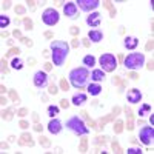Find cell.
Masks as SVG:
<instances>
[{
  "label": "cell",
  "instance_id": "1",
  "mask_svg": "<svg viewBox=\"0 0 154 154\" xmlns=\"http://www.w3.org/2000/svg\"><path fill=\"white\" fill-rule=\"evenodd\" d=\"M70 83L77 89H85L89 83V71L88 68L80 66V68H74V70L70 71Z\"/></svg>",
  "mask_w": 154,
  "mask_h": 154
},
{
  "label": "cell",
  "instance_id": "2",
  "mask_svg": "<svg viewBox=\"0 0 154 154\" xmlns=\"http://www.w3.org/2000/svg\"><path fill=\"white\" fill-rule=\"evenodd\" d=\"M68 52H70V45L63 40H54L51 42V56H52V63L56 66H62L65 63Z\"/></svg>",
  "mask_w": 154,
  "mask_h": 154
},
{
  "label": "cell",
  "instance_id": "3",
  "mask_svg": "<svg viewBox=\"0 0 154 154\" xmlns=\"http://www.w3.org/2000/svg\"><path fill=\"white\" fill-rule=\"evenodd\" d=\"M65 126L70 131H72L76 136H87L89 133V129L85 126V122L80 119V117H77V116L70 117V119L65 122Z\"/></svg>",
  "mask_w": 154,
  "mask_h": 154
},
{
  "label": "cell",
  "instance_id": "4",
  "mask_svg": "<svg viewBox=\"0 0 154 154\" xmlns=\"http://www.w3.org/2000/svg\"><path fill=\"white\" fill-rule=\"evenodd\" d=\"M143 63H145V56L142 52H131L129 56H126V59H123V65L129 71H136L139 68H142Z\"/></svg>",
  "mask_w": 154,
  "mask_h": 154
},
{
  "label": "cell",
  "instance_id": "5",
  "mask_svg": "<svg viewBox=\"0 0 154 154\" xmlns=\"http://www.w3.org/2000/svg\"><path fill=\"white\" fill-rule=\"evenodd\" d=\"M99 63H100L102 70L105 72H112L117 68V59L112 56V54H110V52L102 54L100 59H99Z\"/></svg>",
  "mask_w": 154,
  "mask_h": 154
},
{
  "label": "cell",
  "instance_id": "6",
  "mask_svg": "<svg viewBox=\"0 0 154 154\" xmlns=\"http://www.w3.org/2000/svg\"><path fill=\"white\" fill-rule=\"evenodd\" d=\"M59 19H60V16H59V11L54 10V8H46V10L43 11L42 14V20L43 23L46 26H54L59 23Z\"/></svg>",
  "mask_w": 154,
  "mask_h": 154
},
{
  "label": "cell",
  "instance_id": "7",
  "mask_svg": "<svg viewBox=\"0 0 154 154\" xmlns=\"http://www.w3.org/2000/svg\"><path fill=\"white\" fill-rule=\"evenodd\" d=\"M139 139L143 145L149 147V145L153 143V139H154V128L153 126H143L139 133Z\"/></svg>",
  "mask_w": 154,
  "mask_h": 154
},
{
  "label": "cell",
  "instance_id": "8",
  "mask_svg": "<svg viewBox=\"0 0 154 154\" xmlns=\"http://www.w3.org/2000/svg\"><path fill=\"white\" fill-rule=\"evenodd\" d=\"M33 83H34L35 88H40V89L46 88L48 87V76H46V72H45V71H37L34 74Z\"/></svg>",
  "mask_w": 154,
  "mask_h": 154
},
{
  "label": "cell",
  "instance_id": "9",
  "mask_svg": "<svg viewBox=\"0 0 154 154\" xmlns=\"http://www.w3.org/2000/svg\"><path fill=\"white\" fill-rule=\"evenodd\" d=\"M77 5H79V8L82 11L89 12V11L96 10V8L100 5V2H99V0H77Z\"/></svg>",
  "mask_w": 154,
  "mask_h": 154
},
{
  "label": "cell",
  "instance_id": "10",
  "mask_svg": "<svg viewBox=\"0 0 154 154\" xmlns=\"http://www.w3.org/2000/svg\"><path fill=\"white\" fill-rule=\"evenodd\" d=\"M63 12H65V16L68 19H77L79 17V12H77V5L74 2H68L65 3V6H63Z\"/></svg>",
  "mask_w": 154,
  "mask_h": 154
},
{
  "label": "cell",
  "instance_id": "11",
  "mask_svg": "<svg viewBox=\"0 0 154 154\" xmlns=\"http://www.w3.org/2000/svg\"><path fill=\"white\" fill-rule=\"evenodd\" d=\"M119 112H120V106H114V108H112V112H111V114H108V116H105V117H102V119L99 120L97 126H99V128H103V126H105L106 123H110V122L114 120V117L119 116Z\"/></svg>",
  "mask_w": 154,
  "mask_h": 154
},
{
  "label": "cell",
  "instance_id": "12",
  "mask_svg": "<svg viewBox=\"0 0 154 154\" xmlns=\"http://www.w3.org/2000/svg\"><path fill=\"white\" fill-rule=\"evenodd\" d=\"M102 14H99V12H91L88 17H87V23L91 26V28H99V25H100V22H102Z\"/></svg>",
  "mask_w": 154,
  "mask_h": 154
},
{
  "label": "cell",
  "instance_id": "13",
  "mask_svg": "<svg viewBox=\"0 0 154 154\" xmlns=\"http://www.w3.org/2000/svg\"><path fill=\"white\" fill-rule=\"evenodd\" d=\"M126 97H128V102H131V103H139L142 100V93L137 88H134V89H129Z\"/></svg>",
  "mask_w": 154,
  "mask_h": 154
},
{
  "label": "cell",
  "instance_id": "14",
  "mask_svg": "<svg viewBox=\"0 0 154 154\" xmlns=\"http://www.w3.org/2000/svg\"><path fill=\"white\" fill-rule=\"evenodd\" d=\"M62 128H63V126H62V122L59 120V119H52V120L48 123V131H49L51 134H59V133L62 131Z\"/></svg>",
  "mask_w": 154,
  "mask_h": 154
},
{
  "label": "cell",
  "instance_id": "15",
  "mask_svg": "<svg viewBox=\"0 0 154 154\" xmlns=\"http://www.w3.org/2000/svg\"><path fill=\"white\" fill-rule=\"evenodd\" d=\"M125 114H126V129L128 131H133L134 129V114H133V110L131 108H125Z\"/></svg>",
  "mask_w": 154,
  "mask_h": 154
},
{
  "label": "cell",
  "instance_id": "16",
  "mask_svg": "<svg viewBox=\"0 0 154 154\" xmlns=\"http://www.w3.org/2000/svg\"><path fill=\"white\" fill-rule=\"evenodd\" d=\"M88 39L91 40V42H94V43H99L103 39V33L100 29H91L89 34H88Z\"/></svg>",
  "mask_w": 154,
  "mask_h": 154
},
{
  "label": "cell",
  "instance_id": "17",
  "mask_svg": "<svg viewBox=\"0 0 154 154\" xmlns=\"http://www.w3.org/2000/svg\"><path fill=\"white\" fill-rule=\"evenodd\" d=\"M123 45H125L126 49H136L139 45V39L137 37H125Z\"/></svg>",
  "mask_w": 154,
  "mask_h": 154
},
{
  "label": "cell",
  "instance_id": "18",
  "mask_svg": "<svg viewBox=\"0 0 154 154\" xmlns=\"http://www.w3.org/2000/svg\"><path fill=\"white\" fill-rule=\"evenodd\" d=\"M19 145H22V147H26V145H28V147H34V140L28 133H23L20 140H19Z\"/></svg>",
  "mask_w": 154,
  "mask_h": 154
},
{
  "label": "cell",
  "instance_id": "19",
  "mask_svg": "<svg viewBox=\"0 0 154 154\" xmlns=\"http://www.w3.org/2000/svg\"><path fill=\"white\" fill-rule=\"evenodd\" d=\"M87 89H88L89 96H99V94L102 93V87L99 83H89L87 87Z\"/></svg>",
  "mask_w": 154,
  "mask_h": 154
},
{
  "label": "cell",
  "instance_id": "20",
  "mask_svg": "<svg viewBox=\"0 0 154 154\" xmlns=\"http://www.w3.org/2000/svg\"><path fill=\"white\" fill-rule=\"evenodd\" d=\"M91 79L94 80V82H103L105 80V71L102 70H94L91 72Z\"/></svg>",
  "mask_w": 154,
  "mask_h": 154
},
{
  "label": "cell",
  "instance_id": "21",
  "mask_svg": "<svg viewBox=\"0 0 154 154\" xmlns=\"http://www.w3.org/2000/svg\"><path fill=\"white\" fill-rule=\"evenodd\" d=\"M87 102V96L85 94H74L72 96V105H76V106H80V105H83V103Z\"/></svg>",
  "mask_w": 154,
  "mask_h": 154
},
{
  "label": "cell",
  "instance_id": "22",
  "mask_svg": "<svg viewBox=\"0 0 154 154\" xmlns=\"http://www.w3.org/2000/svg\"><path fill=\"white\" fill-rule=\"evenodd\" d=\"M82 62H83L85 68H93L94 65H96V57L94 56H85Z\"/></svg>",
  "mask_w": 154,
  "mask_h": 154
},
{
  "label": "cell",
  "instance_id": "23",
  "mask_svg": "<svg viewBox=\"0 0 154 154\" xmlns=\"http://www.w3.org/2000/svg\"><path fill=\"white\" fill-rule=\"evenodd\" d=\"M12 117H14V110L12 108H8V110H5V111H2V119L3 120H12Z\"/></svg>",
  "mask_w": 154,
  "mask_h": 154
},
{
  "label": "cell",
  "instance_id": "24",
  "mask_svg": "<svg viewBox=\"0 0 154 154\" xmlns=\"http://www.w3.org/2000/svg\"><path fill=\"white\" fill-rule=\"evenodd\" d=\"M11 68L12 70H22L23 68V60L22 59H12V62H11Z\"/></svg>",
  "mask_w": 154,
  "mask_h": 154
},
{
  "label": "cell",
  "instance_id": "25",
  "mask_svg": "<svg viewBox=\"0 0 154 154\" xmlns=\"http://www.w3.org/2000/svg\"><path fill=\"white\" fill-rule=\"evenodd\" d=\"M103 6H105L106 10L110 11V17H112V19H114L116 14H117V11H116V8L112 6V3H111V2H103Z\"/></svg>",
  "mask_w": 154,
  "mask_h": 154
},
{
  "label": "cell",
  "instance_id": "26",
  "mask_svg": "<svg viewBox=\"0 0 154 154\" xmlns=\"http://www.w3.org/2000/svg\"><path fill=\"white\" fill-rule=\"evenodd\" d=\"M151 111V105H148V103H143L142 106H140V110H139V116L142 117L145 114H148V112Z\"/></svg>",
  "mask_w": 154,
  "mask_h": 154
},
{
  "label": "cell",
  "instance_id": "27",
  "mask_svg": "<svg viewBox=\"0 0 154 154\" xmlns=\"http://www.w3.org/2000/svg\"><path fill=\"white\" fill-rule=\"evenodd\" d=\"M112 129H114V134H120L122 131H123V122L122 120H117L114 126H112Z\"/></svg>",
  "mask_w": 154,
  "mask_h": 154
},
{
  "label": "cell",
  "instance_id": "28",
  "mask_svg": "<svg viewBox=\"0 0 154 154\" xmlns=\"http://www.w3.org/2000/svg\"><path fill=\"white\" fill-rule=\"evenodd\" d=\"M112 83L120 87V88H126V85H128V82H126V80H122L120 77H114V79H112Z\"/></svg>",
  "mask_w": 154,
  "mask_h": 154
},
{
  "label": "cell",
  "instance_id": "29",
  "mask_svg": "<svg viewBox=\"0 0 154 154\" xmlns=\"http://www.w3.org/2000/svg\"><path fill=\"white\" fill-rule=\"evenodd\" d=\"M79 151H80V153H87V151H88V139H85V136H83V139L80 140Z\"/></svg>",
  "mask_w": 154,
  "mask_h": 154
},
{
  "label": "cell",
  "instance_id": "30",
  "mask_svg": "<svg viewBox=\"0 0 154 154\" xmlns=\"http://www.w3.org/2000/svg\"><path fill=\"white\" fill-rule=\"evenodd\" d=\"M57 114H59V108L57 106H54V105L48 106V116L49 117H54V116H57Z\"/></svg>",
  "mask_w": 154,
  "mask_h": 154
},
{
  "label": "cell",
  "instance_id": "31",
  "mask_svg": "<svg viewBox=\"0 0 154 154\" xmlns=\"http://www.w3.org/2000/svg\"><path fill=\"white\" fill-rule=\"evenodd\" d=\"M8 93H10V97H11V100H12V102H16V103H19V102H20L19 94H17V93L14 91V89H10Z\"/></svg>",
  "mask_w": 154,
  "mask_h": 154
},
{
  "label": "cell",
  "instance_id": "32",
  "mask_svg": "<svg viewBox=\"0 0 154 154\" xmlns=\"http://www.w3.org/2000/svg\"><path fill=\"white\" fill-rule=\"evenodd\" d=\"M111 148L114 149V153H123V149H122V147L119 145V142H117L116 139L112 140V143H111Z\"/></svg>",
  "mask_w": 154,
  "mask_h": 154
},
{
  "label": "cell",
  "instance_id": "33",
  "mask_svg": "<svg viewBox=\"0 0 154 154\" xmlns=\"http://www.w3.org/2000/svg\"><path fill=\"white\" fill-rule=\"evenodd\" d=\"M10 25V19L6 16H0V28H6Z\"/></svg>",
  "mask_w": 154,
  "mask_h": 154
},
{
  "label": "cell",
  "instance_id": "34",
  "mask_svg": "<svg viewBox=\"0 0 154 154\" xmlns=\"http://www.w3.org/2000/svg\"><path fill=\"white\" fill-rule=\"evenodd\" d=\"M59 85H60V89H63V91H68V89H70V85H68V82L65 79H60Z\"/></svg>",
  "mask_w": 154,
  "mask_h": 154
},
{
  "label": "cell",
  "instance_id": "35",
  "mask_svg": "<svg viewBox=\"0 0 154 154\" xmlns=\"http://www.w3.org/2000/svg\"><path fill=\"white\" fill-rule=\"evenodd\" d=\"M40 143H42L45 148H49V147H51V142H49V140L45 137V136H40Z\"/></svg>",
  "mask_w": 154,
  "mask_h": 154
},
{
  "label": "cell",
  "instance_id": "36",
  "mask_svg": "<svg viewBox=\"0 0 154 154\" xmlns=\"http://www.w3.org/2000/svg\"><path fill=\"white\" fill-rule=\"evenodd\" d=\"M23 25H25L26 29H33V20L28 19V17H25V19H23Z\"/></svg>",
  "mask_w": 154,
  "mask_h": 154
},
{
  "label": "cell",
  "instance_id": "37",
  "mask_svg": "<svg viewBox=\"0 0 154 154\" xmlns=\"http://www.w3.org/2000/svg\"><path fill=\"white\" fill-rule=\"evenodd\" d=\"M19 52H20V49H19V48H11L10 51L6 52V57H12V56H14V54L17 56V54H19Z\"/></svg>",
  "mask_w": 154,
  "mask_h": 154
},
{
  "label": "cell",
  "instance_id": "38",
  "mask_svg": "<svg viewBox=\"0 0 154 154\" xmlns=\"http://www.w3.org/2000/svg\"><path fill=\"white\" fill-rule=\"evenodd\" d=\"M126 153H128V154H142V149H140V148H128V149H126Z\"/></svg>",
  "mask_w": 154,
  "mask_h": 154
},
{
  "label": "cell",
  "instance_id": "39",
  "mask_svg": "<svg viewBox=\"0 0 154 154\" xmlns=\"http://www.w3.org/2000/svg\"><path fill=\"white\" fill-rule=\"evenodd\" d=\"M48 93H49V94H52V96H56V94L59 93V88L56 87V85H51V87L48 88Z\"/></svg>",
  "mask_w": 154,
  "mask_h": 154
},
{
  "label": "cell",
  "instance_id": "40",
  "mask_svg": "<svg viewBox=\"0 0 154 154\" xmlns=\"http://www.w3.org/2000/svg\"><path fill=\"white\" fill-rule=\"evenodd\" d=\"M16 12H17V14H20V16H23L25 12H26V10H25V6L17 5V6H16Z\"/></svg>",
  "mask_w": 154,
  "mask_h": 154
},
{
  "label": "cell",
  "instance_id": "41",
  "mask_svg": "<svg viewBox=\"0 0 154 154\" xmlns=\"http://www.w3.org/2000/svg\"><path fill=\"white\" fill-rule=\"evenodd\" d=\"M20 42H23V43H25V45H26V46H28V48H31V46H33V42H31V39L22 37V39H20Z\"/></svg>",
  "mask_w": 154,
  "mask_h": 154
},
{
  "label": "cell",
  "instance_id": "42",
  "mask_svg": "<svg viewBox=\"0 0 154 154\" xmlns=\"http://www.w3.org/2000/svg\"><path fill=\"white\" fill-rule=\"evenodd\" d=\"M70 33H71V35H74V37H76V35L80 33V28H77V26H71Z\"/></svg>",
  "mask_w": 154,
  "mask_h": 154
},
{
  "label": "cell",
  "instance_id": "43",
  "mask_svg": "<svg viewBox=\"0 0 154 154\" xmlns=\"http://www.w3.org/2000/svg\"><path fill=\"white\" fill-rule=\"evenodd\" d=\"M8 71H10V70H8V63L2 59V72H3V74H8Z\"/></svg>",
  "mask_w": 154,
  "mask_h": 154
},
{
  "label": "cell",
  "instance_id": "44",
  "mask_svg": "<svg viewBox=\"0 0 154 154\" xmlns=\"http://www.w3.org/2000/svg\"><path fill=\"white\" fill-rule=\"evenodd\" d=\"M17 114L20 117H25V116H28V110H26V108H20V110L17 111Z\"/></svg>",
  "mask_w": 154,
  "mask_h": 154
},
{
  "label": "cell",
  "instance_id": "45",
  "mask_svg": "<svg viewBox=\"0 0 154 154\" xmlns=\"http://www.w3.org/2000/svg\"><path fill=\"white\" fill-rule=\"evenodd\" d=\"M128 77H131L133 80H137V79H139V74H137L136 71H129V72H128Z\"/></svg>",
  "mask_w": 154,
  "mask_h": 154
},
{
  "label": "cell",
  "instance_id": "46",
  "mask_svg": "<svg viewBox=\"0 0 154 154\" xmlns=\"http://www.w3.org/2000/svg\"><path fill=\"white\" fill-rule=\"evenodd\" d=\"M60 106H62V108H65V110H66V108L70 106V102H68L66 99H62V100H60Z\"/></svg>",
  "mask_w": 154,
  "mask_h": 154
},
{
  "label": "cell",
  "instance_id": "47",
  "mask_svg": "<svg viewBox=\"0 0 154 154\" xmlns=\"http://www.w3.org/2000/svg\"><path fill=\"white\" fill-rule=\"evenodd\" d=\"M87 123H88L89 126H93V128H96V129H99V126H97V123H96V122H94L93 119H88V120H87Z\"/></svg>",
  "mask_w": 154,
  "mask_h": 154
},
{
  "label": "cell",
  "instance_id": "48",
  "mask_svg": "<svg viewBox=\"0 0 154 154\" xmlns=\"http://www.w3.org/2000/svg\"><path fill=\"white\" fill-rule=\"evenodd\" d=\"M19 126H20L22 129H26L29 125H28V122H25V120H20V122H19Z\"/></svg>",
  "mask_w": 154,
  "mask_h": 154
},
{
  "label": "cell",
  "instance_id": "49",
  "mask_svg": "<svg viewBox=\"0 0 154 154\" xmlns=\"http://www.w3.org/2000/svg\"><path fill=\"white\" fill-rule=\"evenodd\" d=\"M153 46H154V45H153V40H148V43H147V46H145V49H147V51H151Z\"/></svg>",
  "mask_w": 154,
  "mask_h": 154
},
{
  "label": "cell",
  "instance_id": "50",
  "mask_svg": "<svg viewBox=\"0 0 154 154\" xmlns=\"http://www.w3.org/2000/svg\"><path fill=\"white\" fill-rule=\"evenodd\" d=\"M12 35H14V37H16V39H19V40L22 39V33H20V31H19V29H16V31H14V33H12Z\"/></svg>",
  "mask_w": 154,
  "mask_h": 154
},
{
  "label": "cell",
  "instance_id": "51",
  "mask_svg": "<svg viewBox=\"0 0 154 154\" xmlns=\"http://www.w3.org/2000/svg\"><path fill=\"white\" fill-rule=\"evenodd\" d=\"M105 139H106L105 136H99V137H97V143H102L103 145V143H105Z\"/></svg>",
  "mask_w": 154,
  "mask_h": 154
},
{
  "label": "cell",
  "instance_id": "52",
  "mask_svg": "<svg viewBox=\"0 0 154 154\" xmlns=\"http://www.w3.org/2000/svg\"><path fill=\"white\" fill-rule=\"evenodd\" d=\"M34 129H35V131H37V133H42L43 126H42V125H39V123H35V125H34Z\"/></svg>",
  "mask_w": 154,
  "mask_h": 154
},
{
  "label": "cell",
  "instance_id": "53",
  "mask_svg": "<svg viewBox=\"0 0 154 154\" xmlns=\"http://www.w3.org/2000/svg\"><path fill=\"white\" fill-rule=\"evenodd\" d=\"M79 45H80V40H77V39H74V40L71 42V46H74V48H77Z\"/></svg>",
  "mask_w": 154,
  "mask_h": 154
},
{
  "label": "cell",
  "instance_id": "54",
  "mask_svg": "<svg viewBox=\"0 0 154 154\" xmlns=\"http://www.w3.org/2000/svg\"><path fill=\"white\" fill-rule=\"evenodd\" d=\"M0 103H2V106H5L6 103H8V99L3 97V94H2V97H0Z\"/></svg>",
  "mask_w": 154,
  "mask_h": 154
},
{
  "label": "cell",
  "instance_id": "55",
  "mask_svg": "<svg viewBox=\"0 0 154 154\" xmlns=\"http://www.w3.org/2000/svg\"><path fill=\"white\" fill-rule=\"evenodd\" d=\"M82 43H83V46L89 48V39H88V37H87V39H83V40H82Z\"/></svg>",
  "mask_w": 154,
  "mask_h": 154
},
{
  "label": "cell",
  "instance_id": "56",
  "mask_svg": "<svg viewBox=\"0 0 154 154\" xmlns=\"http://www.w3.org/2000/svg\"><path fill=\"white\" fill-rule=\"evenodd\" d=\"M45 70H46V71H51V70H52V65H51L49 62H46V63H45Z\"/></svg>",
  "mask_w": 154,
  "mask_h": 154
},
{
  "label": "cell",
  "instance_id": "57",
  "mask_svg": "<svg viewBox=\"0 0 154 154\" xmlns=\"http://www.w3.org/2000/svg\"><path fill=\"white\" fill-rule=\"evenodd\" d=\"M43 35H45L46 39H52V33H51V31H46V33H45Z\"/></svg>",
  "mask_w": 154,
  "mask_h": 154
},
{
  "label": "cell",
  "instance_id": "58",
  "mask_svg": "<svg viewBox=\"0 0 154 154\" xmlns=\"http://www.w3.org/2000/svg\"><path fill=\"white\" fill-rule=\"evenodd\" d=\"M147 68H148V71H153V60H149V63L147 65Z\"/></svg>",
  "mask_w": 154,
  "mask_h": 154
},
{
  "label": "cell",
  "instance_id": "59",
  "mask_svg": "<svg viewBox=\"0 0 154 154\" xmlns=\"http://www.w3.org/2000/svg\"><path fill=\"white\" fill-rule=\"evenodd\" d=\"M28 5H29V8H31V10L34 11V8H35V6H34V2H33V0H29V2H28Z\"/></svg>",
  "mask_w": 154,
  "mask_h": 154
},
{
  "label": "cell",
  "instance_id": "60",
  "mask_svg": "<svg viewBox=\"0 0 154 154\" xmlns=\"http://www.w3.org/2000/svg\"><path fill=\"white\" fill-rule=\"evenodd\" d=\"M0 91H2V94H3V93H6V91H8V89L5 88V85H2V87H0Z\"/></svg>",
  "mask_w": 154,
  "mask_h": 154
},
{
  "label": "cell",
  "instance_id": "61",
  "mask_svg": "<svg viewBox=\"0 0 154 154\" xmlns=\"http://www.w3.org/2000/svg\"><path fill=\"white\" fill-rule=\"evenodd\" d=\"M33 119H34V122H37L39 120V116L37 114H33Z\"/></svg>",
  "mask_w": 154,
  "mask_h": 154
}]
</instances>
